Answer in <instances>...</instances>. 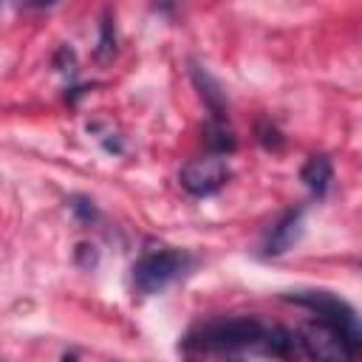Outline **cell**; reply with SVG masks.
<instances>
[{
    "mask_svg": "<svg viewBox=\"0 0 362 362\" xmlns=\"http://www.w3.org/2000/svg\"><path fill=\"white\" fill-rule=\"evenodd\" d=\"M189 266V255L178 249H156L144 252L133 263V286L141 294H156L167 288L175 277H181Z\"/></svg>",
    "mask_w": 362,
    "mask_h": 362,
    "instance_id": "obj_3",
    "label": "cell"
},
{
    "mask_svg": "<svg viewBox=\"0 0 362 362\" xmlns=\"http://www.w3.org/2000/svg\"><path fill=\"white\" fill-rule=\"evenodd\" d=\"M23 6H31V8H45V6H54L59 0H20Z\"/></svg>",
    "mask_w": 362,
    "mask_h": 362,
    "instance_id": "obj_9",
    "label": "cell"
},
{
    "mask_svg": "<svg viewBox=\"0 0 362 362\" xmlns=\"http://www.w3.org/2000/svg\"><path fill=\"white\" fill-rule=\"evenodd\" d=\"M178 181L189 195L206 198V195H215L229 181V164H226V158L221 153L206 156V158H195V161L181 167Z\"/></svg>",
    "mask_w": 362,
    "mask_h": 362,
    "instance_id": "obj_4",
    "label": "cell"
},
{
    "mask_svg": "<svg viewBox=\"0 0 362 362\" xmlns=\"http://www.w3.org/2000/svg\"><path fill=\"white\" fill-rule=\"evenodd\" d=\"M192 79H195V88L201 90L204 105L209 107V119H226V102H223V93H221L218 82L198 65L192 68Z\"/></svg>",
    "mask_w": 362,
    "mask_h": 362,
    "instance_id": "obj_7",
    "label": "cell"
},
{
    "mask_svg": "<svg viewBox=\"0 0 362 362\" xmlns=\"http://www.w3.org/2000/svg\"><path fill=\"white\" fill-rule=\"evenodd\" d=\"M303 235V209H291L286 212L266 235V243H263V252L266 255H283L288 252Z\"/></svg>",
    "mask_w": 362,
    "mask_h": 362,
    "instance_id": "obj_5",
    "label": "cell"
},
{
    "mask_svg": "<svg viewBox=\"0 0 362 362\" xmlns=\"http://www.w3.org/2000/svg\"><path fill=\"white\" fill-rule=\"evenodd\" d=\"M274 325L257 317H221L195 325L184 337V351L189 354H263L269 348Z\"/></svg>",
    "mask_w": 362,
    "mask_h": 362,
    "instance_id": "obj_1",
    "label": "cell"
},
{
    "mask_svg": "<svg viewBox=\"0 0 362 362\" xmlns=\"http://www.w3.org/2000/svg\"><path fill=\"white\" fill-rule=\"evenodd\" d=\"M71 209H74V212H76V218H79V221H85V223H90V221L96 218V206H93V201H88V198H74Z\"/></svg>",
    "mask_w": 362,
    "mask_h": 362,
    "instance_id": "obj_8",
    "label": "cell"
},
{
    "mask_svg": "<svg viewBox=\"0 0 362 362\" xmlns=\"http://www.w3.org/2000/svg\"><path fill=\"white\" fill-rule=\"evenodd\" d=\"M288 300L303 305V308H308V311H314L317 322H322L328 331H334L345 342L351 356H356V351L362 345V331H359L356 311L345 300H339L331 291H294V294H288Z\"/></svg>",
    "mask_w": 362,
    "mask_h": 362,
    "instance_id": "obj_2",
    "label": "cell"
},
{
    "mask_svg": "<svg viewBox=\"0 0 362 362\" xmlns=\"http://www.w3.org/2000/svg\"><path fill=\"white\" fill-rule=\"evenodd\" d=\"M300 178H303V184L317 195V198H322L325 192H328V187H331V181H334V167H331V158L328 156H311L305 164H303V170H300Z\"/></svg>",
    "mask_w": 362,
    "mask_h": 362,
    "instance_id": "obj_6",
    "label": "cell"
}]
</instances>
